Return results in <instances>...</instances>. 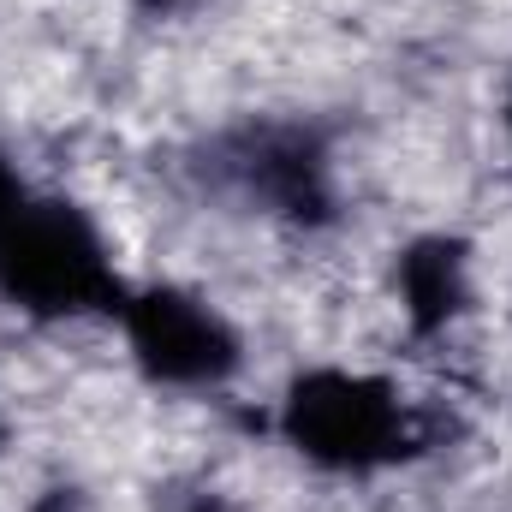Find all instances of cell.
Listing matches in <instances>:
<instances>
[{
  "label": "cell",
  "instance_id": "6da1fadb",
  "mask_svg": "<svg viewBox=\"0 0 512 512\" xmlns=\"http://www.w3.org/2000/svg\"><path fill=\"white\" fill-rule=\"evenodd\" d=\"M0 292L36 316L126 310V286L96 227L72 203L30 191L6 155H0Z\"/></svg>",
  "mask_w": 512,
  "mask_h": 512
},
{
  "label": "cell",
  "instance_id": "7a4b0ae2",
  "mask_svg": "<svg viewBox=\"0 0 512 512\" xmlns=\"http://www.w3.org/2000/svg\"><path fill=\"white\" fill-rule=\"evenodd\" d=\"M286 435L316 465L370 471V465H387V459L405 453L411 423H405L399 399L382 382L322 370V376H304L298 393L286 399Z\"/></svg>",
  "mask_w": 512,
  "mask_h": 512
},
{
  "label": "cell",
  "instance_id": "3957f363",
  "mask_svg": "<svg viewBox=\"0 0 512 512\" xmlns=\"http://www.w3.org/2000/svg\"><path fill=\"white\" fill-rule=\"evenodd\" d=\"M120 316H126L137 364H143L155 382L209 387L239 364V340L227 334V322H221L209 304L185 298V292H143V298H126Z\"/></svg>",
  "mask_w": 512,
  "mask_h": 512
}]
</instances>
